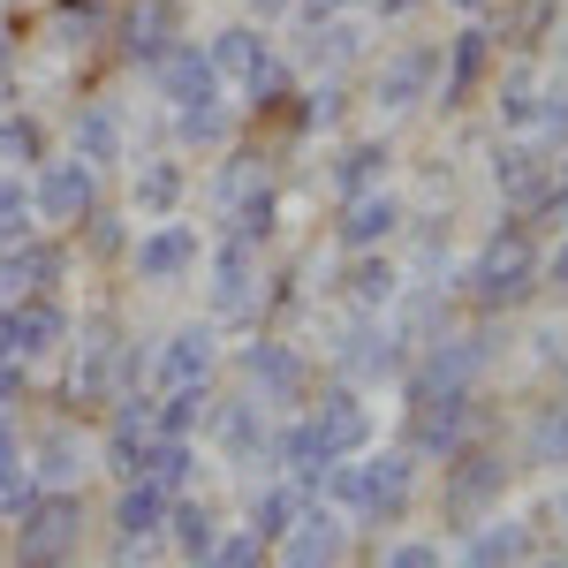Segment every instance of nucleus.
<instances>
[{
  "instance_id": "1",
  "label": "nucleus",
  "mask_w": 568,
  "mask_h": 568,
  "mask_svg": "<svg viewBox=\"0 0 568 568\" xmlns=\"http://www.w3.org/2000/svg\"><path fill=\"white\" fill-rule=\"evenodd\" d=\"M417 493H425V463L409 447H364V455H342L318 500H334L349 524H372V530H402L417 516Z\"/></svg>"
},
{
  "instance_id": "2",
  "label": "nucleus",
  "mask_w": 568,
  "mask_h": 568,
  "mask_svg": "<svg viewBox=\"0 0 568 568\" xmlns=\"http://www.w3.org/2000/svg\"><path fill=\"white\" fill-rule=\"evenodd\" d=\"M538 251H546V235H538L524 213H508L470 258L455 265V296L478 311V318H508V311H524L530 296H538Z\"/></svg>"
},
{
  "instance_id": "3",
  "label": "nucleus",
  "mask_w": 568,
  "mask_h": 568,
  "mask_svg": "<svg viewBox=\"0 0 568 568\" xmlns=\"http://www.w3.org/2000/svg\"><path fill=\"white\" fill-rule=\"evenodd\" d=\"M91 538V508H84V485L77 493H53L39 485L23 508H8V554L16 568H69Z\"/></svg>"
},
{
  "instance_id": "4",
  "label": "nucleus",
  "mask_w": 568,
  "mask_h": 568,
  "mask_svg": "<svg viewBox=\"0 0 568 568\" xmlns=\"http://www.w3.org/2000/svg\"><path fill=\"white\" fill-rule=\"evenodd\" d=\"M470 433H478V387H447V379H425V372H402V447L417 463L455 455Z\"/></svg>"
},
{
  "instance_id": "5",
  "label": "nucleus",
  "mask_w": 568,
  "mask_h": 568,
  "mask_svg": "<svg viewBox=\"0 0 568 568\" xmlns=\"http://www.w3.org/2000/svg\"><path fill=\"white\" fill-rule=\"evenodd\" d=\"M508 485H516V463H508L493 439L470 433L455 455H439V524L463 538V530L485 524L493 508H508Z\"/></svg>"
},
{
  "instance_id": "6",
  "label": "nucleus",
  "mask_w": 568,
  "mask_h": 568,
  "mask_svg": "<svg viewBox=\"0 0 568 568\" xmlns=\"http://www.w3.org/2000/svg\"><path fill=\"white\" fill-rule=\"evenodd\" d=\"M326 356H334V372L356 379V387H402V372L417 364V349L402 342V326H394L387 311H349L334 326Z\"/></svg>"
},
{
  "instance_id": "7",
  "label": "nucleus",
  "mask_w": 568,
  "mask_h": 568,
  "mask_svg": "<svg viewBox=\"0 0 568 568\" xmlns=\"http://www.w3.org/2000/svg\"><path fill=\"white\" fill-rule=\"evenodd\" d=\"M205 318L213 326H235V318H258V288H265V251L243 243V235H220L205 243Z\"/></svg>"
},
{
  "instance_id": "8",
  "label": "nucleus",
  "mask_w": 568,
  "mask_h": 568,
  "mask_svg": "<svg viewBox=\"0 0 568 568\" xmlns=\"http://www.w3.org/2000/svg\"><path fill=\"white\" fill-rule=\"evenodd\" d=\"M235 372H243V394H258L273 417L311 402V356L296 349L288 334H273V326H258V342L235 349Z\"/></svg>"
},
{
  "instance_id": "9",
  "label": "nucleus",
  "mask_w": 568,
  "mask_h": 568,
  "mask_svg": "<svg viewBox=\"0 0 568 568\" xmlns=\"http://www.w3.org/2000/svg\"><path fill=\"white\" fill-rule=\"evenodd\" d=\"M318 439V455L326 463H342V455H364L372 439H379V417H372V387H356V379H334V387H318L296 409Z\"/></svg>"
},
{
  "instance_id": "10",
  "label": "nucleus",
  "mask_w": 568,
  "mask_h": 568,
  "mask_svg": "<svg viewBox=\"0 0 568 568\" xmlns=\"http://www.w3.org/2000/svg\"><path fill=\"white\" fill-rule=\"evenodd\" d=\"M130 273L144 288H182V281H197V265H205V227L197 220H152V227H136L130 235Z\"/></svg>"
},
{
  "instance_id": "11",
  "label": "nucleus",
  "mask_w": 568,
  "mask_h": 568,
  "mask_svg": "<svg viewBox=\"0 0 568 568\" xmlns=\"http://www.w3.org/2000/svg\"><path fill=\"white\" fill-rule=\"evenodd\" d=\"M69 342H77V364H69V402H114L122 387V342H130V326L114 318V311H84L77 326H69Z\"/></svg>"
},
{
  "instance_id": "12",
  "label": "nucleus",
  "mask_w": 568,
  "mask_h": 568,
  "mask_svg": "<svg viewBox=\"0 0 568 568\" xmlns=\"http://www.w3.org/2000/svg\"><path fill=\"white\" fill-rule=\"evenodd\" d=\"M273 425L281 417L258 394H213V417H205V433H213L227 470H273Z\"/></svg>"
},
{
  "instance_id": "13",
  "label": "nucleus",
  "mask_w": 568,
  "mask_h": 568,
  "mask_svg": "<svg viewBox=\"0 0 568 568\" xmlns=\"http://www.w3.org/2000/svg\"><path fill=\"white\" fill-rule=\"evenodd\" d=\"M493 69H500V31H485V16H470L455 39H439V84H433L439 114H463Z\"/></svg>"
},
{
  "instance_id": "14",
  "label": "nucleus",
  "mask_w": 568,
  "mask_h": 568,
  "mask_svg": "<svg viewBox=\"0 0 568 568\" xmlns=\"http://www.w3.org/2000/svg\"><path fill=\"white\" fill-rule=\"evenodd\" d=\"M168 485H152V478H130V485H114V508H106V538H114V568H130V561H152L160 554V530H168Z\"/></svg>"
},
{
  "instance_id": "15",
  "label": "nucleus",
  "mask_w": 568,
  "mask_h": 568,
  "mask_svg": "<svg viewBox=\"0 0 568 568\" xmlns=\"http://www.w3.org/2000/svg\"><path fill=\"white\" fill-rule=\"evenodd\" d=\"M69 326H77V311L61 304L53 288H39V296H8V304H0V349L23 356V364H45V356L69 349Z\"/></svg>"
},
{
  "instance_id": "16",
  "label": "nucleus",
  "mask_w": 568,
  "mask_h": 568,
  "mask_svg": "<svg viewBox=\"0 0 568 568\" xmlns=\"http://www.w3.org/2000/svg\"><path fill=\"white\" fill-rule=\"evenodd\" d=\"M31 205H39V227L53 235H77V220L99 205V175H91L77 152H53L31 168Z\"/></svg>"
},
{
  "instance_id": "17",
  "label": "nucleus",
  "mask_w": 568,
  "mask_h": 568,
  "mask_svg": "<svg viewBox=\"0 0 568 568\" xmlns=\"http://www.w3.org/2000/svg\"><path fill=\"white\" fill-rule=\"evenodd\" d=\"M433 84H439V39H409L372 69V106L387 122H402V114H417L433 99Z\"/></svg>"
},
{
  "instance_id": "18",
  "label": "nucleus",
  "mask_w": 568,
  "mask_h": 568,
  "mask_svg": "<svg viewBox=\"0 0 568 568\" xmlns=\"http://www.w3.org/2000/svg\"><path fill=\"white\" fill-rule=\"evenodd\" d=\"M106 39L130 69H152L175 39H190V8L182 0H130L122 16H106Z\"/></svg>"
},
{
  "instance_id": "19",
  "label": "nucleus",
  "mask_w": 568,
  "mask_h": 568,
  "mask_svg": "<svg viewBox=\"0 0 568 568\" xmlns=\"http://www.w3.org/2000/svg\"><path fill=\"white\" fill-rule=\"evenodd\" d=\"M402 220H409V197L379 182V190H356L342 197V213H334V251L349 258V251H394L402 243Z\"/></svg>"
},
{
  "instance_id": "20",
  "label": "nucleus",
  "mask_w": 568,
  "mask_h": 568,
  "mask_svg": "<svg viewBox=\"0 0 568 568\" xmlns=\"http://www.w3.org/2000/svg\"><path fill=\"white\" fill-rule=\"evenodd\" d=\"M349 516L334 500H304V516L288 524V538L273 546V568H342L349 561Z\"/></svg>"
},
{
  "instance_id": "21",
  "label": "nucleus",
  "mask_w": 568,
  "mask_h": 568,
  "mask_svg": "<svg viewBox=\"0 0 568 568\" xmlns=\"http://www.w3.org/2000/svg\"><path fill=\"white\" fill-rule=\"evenodd\" d=\"M144 77H152V91L168 99V114H190V106H213V99H227V84H220V69H213V53H205L197 39H175L160 61H152V69H144Z\"/></svg>"
},
{
  "instance_id": "22",
  "label": "nucleus",
  "mask_w": 568,
  "mask_h": 568,
  "mask_svg": "<svg viewBox=\"0 0 568 568\" xmlns=\"http://www.w3.org/2000/svg\"><path fill=\"white\" fill-rule=\"evenodd\" d=\"M485 175H493V190H500V205H508V213H524L530 197L554 182V144H538V136H493Z\"/></svg>"
},
{
  "instance_id": "23",
  "label": "nucleus",
  "mask_w": 568,
  "mask_h": 568,
  "mask_svg": "<svg viewBox=\"0 0 568 568\" xmlns=\"http://www.w3.org/2000/svg\"><path fill=\"white\" fill-rule=\"evenodd\" d=\"M69 152L84 160L91 175L130 168V114H122L114 99H84V106L69 114Z\"/></svg>"
},
{
  "instance_id": "24",
  "label": "nucleus",
  "mask_w": 568,
  "mask_h": 568,
  "mask_svg": "<svg viewBox=\"0 0 568 568\" xmlns=\"http://www.w3.org/2000/svg\"><path fill=\"white\" fill-rule=\"evenodd\" d=\"M61 273H69V235H23V243H8L0 251V304L8 296H39V288H61Z\"/></svg>"
},
{
  "instance_id": "25",
  "label": "nucleus",
  "mask_w": 568,
  "mask_h": 568,
  "mask_svg": "<svg viewBox=\"0 0 568 568\" xmlns=\"http://www.w3.org/2000/svg\"><path fill=\"white\" fill-rule=\"evenodd\" d=\"M530 554H538V524H530V516H508V508H493L485 524L463 530L455 568H530Z\"/></svg>"
},
{
  "instance_id": "26",
  "label": "nucleus",
  "mask_w": 568,
  "mask_h": 568,
  "mask_svg": "<svg viewBox=\"0 0 568 568\" xmlns=\"http://www.w3.org/2000/svg\"><path fill=\"white\" fill-rule=\"evenodd\" d=\"M190 379H220V326L213 318H190V326H175V334L152 349V394L190 387Z\"/></svg>"
},
{
  "instance_id": "27",
  "label": "nucleus",
  "mask_w": 568,
  "mask_h": 568,
  "mask_svg": "<svg viewBox=\"0 0 568 568\" xmlns=\"http://www.w3.org/2000/svg\"><path fill=\"white\" fill-rule=\"evenodd\" d=\"M23 447H31V485H53V493H77V485H84L91 447L77 439L69 417H53V425H39V433H23Z\"/></svg>"
},
{
  "instance_id": "28",
  "label": "nucleus",
  "mask_w": 568,
  "mask_h": 568,
  "mask_svg": "<svg viewBox=\"0 0 568 568\" xmlns=\"http://www.w3.org/2000/svg\"><path fill=\"white\" fill-rule=\"evenodd\" d=\"M182 197H190V160L182 152H144V160H130V213L168 220V213H182Z\"/></svg>"
},
{
  "instance_id": "29",
  "label": "nucleus",
  "mask_w": 568,
  "mask_h": 568,
  "mask_svg": "<svg viewBox=\"0 0 568 568\" xmlns=\"http://www.w3.org/2000/svg\"><path fill=\"white\" fill-rule=\"evenodd\" d=\"M516 463H524V470H546V478H568V394L530 402L524 439H516Z\"/></svg>"
},
{
  "instance_id": "30",
  "label": "nucleus",
  "mask_w": 568,
  "mask_h": 568,
  "mask_svg": "<svg viewBox=\"0 0 568 568\" xmlns=\"http://www.w3.org/2000/svg\"><path fill=\"white\" fill-rule=\"evenodd\" d=\"M220 530H227V516H220L205 493H175V500H168V530H160V546H175L182 568H197L220 546Z\"/></svg>"
},
{
  "instance_id": "31",
  "label": "nucleus",
  "mask_w": 568,
  "mask_h": 568,
  "mask_svg": "<svg viewBox=\"0 0 568 568\" xmlns=\"http://www.w3.org/2000/svg\"><path fill=\"white\" fill-rule=\"evenodd\" d=\"M387 175H394V136H349V144H334V160H326V190H334V197L379 190Z\"/></svg>"
},
{
  "instance_id": "32",
  "label": "nucleus",
  "mask_w": 568,
  "mask_h": 568,
  "mask_svg": "<svg viewBox=\"0 0 568 568\" xmlns=\"http://www.w3.org/2000/svg\"><path fill=\"white\" fill-rule=\"evenodd\" d=\"M478 99H493V130H500V136H530V130H538V69H530V61L493 69Z\"/></svg>"
},
{
  "instance_id": "33",
  "label": "nucleus",
  "mask_w": 568,
  "mask_h": 568,
  "mask_svg": "<svg viewBox=\"0 0 568 568\" xmlns=\"http://www.w3.org/2000/svg\"><path fill=\"white\" fill-rule=\"evenodd\" d=\"M402 258L394 251H349V265H342V296H349V311H394V296H402Z\"/></svg>"
},
{
  "instance_id": "34",
  "label": "nucleus",
  "mask_w": 568,
  "mask_h": 568,
  "mask_svg": "<svg viewBox=\"0 0 568 568\" xmlns=\"http://www.w3.org/2000/svg\"><path fill=\"white\" fill-rule=\"evenodd\" d=\"M213 379H190V387H160L152 394V433L160 439H197L205 417H213Z\"/></svg>"
},
{
  "instance_id": "35",
  "label": "nucleus",
  "mask_w": 568,
  "mask_h": 568,
  "mask_svg": "<svg viewBox=\"0 0 568 568\" xmlns=\"http://www.w3.org/2000/svg\"><path fill=\"white\" fill-rule=\"evenodd\" d=\"M304 61L318 77H349L356 61H364V16H326V23H311Z\"/></svg>"
},
{
  "instance_id": "36",
  "label": "nucleus",
  "mask_w": 568,
  "mask_h": 568,
  "mask_svg": "<svg viewBox=\"0 0 568 568\" xmlns=\"http://www.w3.org/2000/svg\"><path fill=\"white\" fill-rule=\"evenodd\" d=\"M0 160L16 175H31L39 160H53V130H45L31 106H0Z\"/></svg>"
},
{
  "instance_id": "37",
  "label": "nucleus",
  "mask_w": 568,
  "mask_h": 568,
  "mask_svg": "<svg viewBox=\"0 0 568 568\" xmlns=\"http://www.w3.org/2000/svg\"><path fill=\"white\" fill-rule=\"evenodd\" d=\"M304 500H311L304 485L273 478L265 493H251V516H243V530H251V538H265V546H281V538H288V524L304 516Z\"/></svg>"
},
{
  "instance_id": "38",
  "label": "nucleus",
  "mask_w": 568,
  "mask_h": 568,
  "mask_svg": "<svg viewBox=\"0 0 568 568\" xmlns=\"http://www.w3.org/2000/svg\"><path fill=\"white\" fill-rule=\"evenodd\" d=\"M205 53H213L220 84H243V77L258 69L265 53H273V39H265L258 23H227V31H213V39H205Z\"/></svg>"
},
{
  "instance_id": "39",
  "label": "nucleus",
  "mask_w": 568,
  "mask_h": 568,
  "mask_svg": "<svg viewBox=\"0 0 568 568\" xmlns=\"http://www.w3.org/2000/svg\"><path fill=\"white\" fill-rule=\"evenodd\" d=\"M220 220H227V235H243V243H258V251H265V243L281 235V190L258 175V182H251V190H243V197H235V205H227Z\"/></svg>"
},
{
  "instance_id": "40",
  "label": "nucleus",
  "mask_w": 568,
  "mask_h": 568,
  "mask_svg": "<svg viewBox=\"0 0 568 568\" xmlns=\"http://www.w3.org/2000/svg\"><path fill=\"white\" fill-rule=\"evenodd\" d=\"M45 39L61 53H84V45L106 39V8L99 0H45Z\"/></svg>"
},
{
  "instance_id": "41",
  "label": "nucleus",
  "mask_w": 568,
  "mask_h": 568,
  "mask_svg": "<svg viewBox=\"0 0 568 568\" xmlns=\"http://www.w3.org/2000/svg\"><path fill=\"white\" fill-rule=\"evenodd\" d=\"M288 122H296L304 136L342 130V122H349V84H342V77H318L311 91H296V99H288Z\"/></svg>"
},
{
  "instance_id": "42",
  "label": "nucleus",
  "mask_w": 568,
  "mask_h": 568,
  "mask_svg": "<svg viewBox=\"0 0 568 568\" xmlns=\"http://www.w3.org/2000/svg\"><path fill=\"white\" fill-rule=\"evenodd\" d=\"M235 130H243V114H235L227 99L175 114V144H182V152H227V144H235Z\"/></svg>"
},
{
  "instance_id": "43",
  "label": "nucleus",
  "mask_w": 568,
  "mask_h": 568,
  "mask_svg": "<svg viewBox=\"0 0 568 568\" xmlns=\"http://www.w3.org/2000/svg\"><path fill=\"white\" fill-rule=\"evenodd\" d=\"M39 485H31V447H23V425H16V409H0V516L8 508H23Z\"/></svg>"
},
{
  "instance_id": "44",
  "label": "nucleus",
  "mask_w": 568,
  "mask_h": 568,
  "mask_svg": "<svg viewBox=\"0 0 568 568\" xmlns=\"http://www.w3.org/2000/svg\"><path fill=\"white\" fill-rule=\"evenodd\" d=\"M197 470H205V463H197V439H160V433H152V470H144L152 485H168V493H197Z\"/></svg>"
},
{
  "instance_id": "45",
  "label": "nucleus",
  "mask_w": 568,
  "mask_h": 568,
  "mask_svg": "<svg viewBox=\"0 0 568 568\" xmlns=\"http://www.w3.org/2000/svg\"><path fill=\"white\" fill-rule=\"evenodd\" d=\"M23 235H39V205H31V175H16V168H0V251H8V243H23Z\"/></svg>"
},
{
  "instance_id": "46",
  "label": "nucleus",
  "mask_w": 568,
  "mask_h": 568,
  "mask_svg": "<svg viewBox=\"0 0 568 568\" xmlns=\"http://www.w3.org/2000/svg\"><path fill=\"white\" fill-rule=\"evenodd\" d=\"M538 144L568 152V77H538Z\"/></svg>"
},
{
  "instance_id": "47",
  "label": "nucleus",
  "mask_w": 568,
  "mask_h": 568,
  "mask_svg": "<svg viewBox=\"0 0 568 568\" xmlns=\"http://www.w3.org/2000/svg\"><path fill=\"white\" fill-rule=\"evenodd\" d=\"M197 568H273V546H265V538H251V530H220V546Z\"/></svg>"
},
{
  "instance_id": "48",
  "label": "nucleus",
  "mask_w": 568,
  "mask_h": 568,
  "mask_svg": "<svg viewBox=\"0 0 568 568\" xmlns=\"http://www.w3.org/2000/svg\"><path fill=\"white\" fill-rule=\"evenodd\" d=\"M77 235H84L91 258H122V251H130V227H122V213H106V205H91V213L77 220Z\"/></svg>"
},
{
  "instance_id": "49",
  "label": "nucleus",
  "mask_w": 568,
  "mask_h": 568,
  "mask_svg": "<svg viewBox=\"0 0 568 568\" xmlns=\"http://www.w3.org/2000/svg\"><path fill=\"white\" fill-rule=\"evenodd\" d=\"M379 568H447V554H439V538H394Z\"/></svg>"
},
{
  "instance_id": "50",
  "label": "nucleus",
  "mask_w": 568,
  "mask_h": 568,
  "mask_svg": "<svg viewBox=\"0 0 568 568\" xmlns=\"http://www.w3.org/2000/svg\"><path fill=\"white\" fill-rule=\"evenodd\" d=\"M538 296H568V235L538 251Z\"/></svg>"
},
{
  "instance_id": "51",
  "label": "nucleus",
  "mask_w": 568,
  "mask_h": 568,
  "mask_svg": "<svg viewBox=\"0 0 568 568\" xmlns=\"http://www.w3.org/2000/svg\"><path fill=\"white\" fill-rule=\"evenodd\" d=\"M23 387H31V364L0 349V409H16V402H23Z\"/></svg>"
},
{
  "instance_id": "52",
  "label": "nucleus",
  "mask_w": 568,
  "mask_h": 568,
  "mask_svg": "<svg viewBox=\"0 0 568 568\" xmlns=\"http://www.w3.org/2000/svg\"><path fill=\"white\" fill-rule=\"evenodd\" d=\"M364 0H296V16H304V31L311 23H326V16H356Z\"/></svg>"
},
{
  "instance_id": "53",
  "label": "nucleus",
  "mask_w": 568,
  "mask_h": 568,
  "mask_svg": "<svg viewBox=\"0 0 568 568\" xmlns=\"http://www.w3.org/2000/svg\"><path fill=\"white\" fill-rule=\"evenodd\" d=\"M243 8H258V23H273V16H288L296 0H243Z\"/></svg>"
},
{
  "instance_id": "54",
  "label": "nucleus",
  "mask_w": 568,
  "mask_h": 568,
  "mask_svg": "<svg viewBox=\"0 0 568 568\" xmlns=\"http://www.w3.org/2000/svg\"><path fill=\"white\" fill-rule=\"evenodd\" d=\"M447 8H455V16H485L493 0H447Z\"/></svg>"
},
{
  "instance_id": "55",
  "label": "nucleus",
  "mask_w": 568,
  "mask_h": 568,
  "mask_svg": "<svg viewBox=\"0 0 568 568\" xmlns=\"http://www.w3.org/2000/svg\"><path fill=\"white\" fill-rule=\"evenodd\" d=\"M530 568H568V554H530Z\"/></svg>"
},
{
  "instance_id": "56",
  "label": "nucleus",
  "mask_w": 568,
  "mask_h": 568,
  "mask_svg": "<svg viewBox=\"0 0 568 568\" xmlns=\"http://www.w3.org/2000/svg\"><path fill=\"white\" fill-rule=\"evenodd\" d=\"M8 53H16V39H8V23H0V77H8Z\"/></svg>"
},
{
  "instance_id": "57",
  "label": "nucleus",
  "mask_w": 568,
  "mask_h": 568,
  "mask_svg": "<svg viewBox=\"0 0 568 568\" xmlns=\"http://www.w3.org/2000/svg\"><path fill=\"white\" fill-rule=\"evenodd\" d=\"M8 99H16V84H8V77H0V106H8Z\"/></svg>"
},
{
  "instance_id": "58",
  "label": "nucleus",
  "mask_w": 568,
  "mask_h": 568,
  "mask_svg": "<svg viewBox=\"0 0 568 568\" xmlns=\"http://www.w3.org/2000/svg\"><path fill=\"white\" fill-rule=\"evenodd\" d=\"M0 8H16V0H0Z\"/></svg>"
},
{
  "instance_id": "59",
  "label": "nucleus",
  "mask_w": 568,
  "mask_h": 568,
  "mask_svg": "<svg viewBox=\"0 0 568 568\" xmlns=\"http://www.w3.org/2000/svg\"><path fill=\"white\" fill-rule=\"evenodd\" d=\"M69 568H77V561H69Z\"/></svg>"
}]
</instances>
